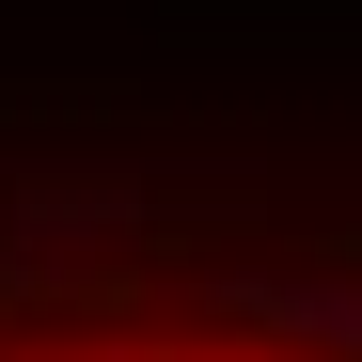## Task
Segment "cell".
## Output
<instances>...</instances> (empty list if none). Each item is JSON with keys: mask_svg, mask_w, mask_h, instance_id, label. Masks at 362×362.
I'll list each match as a JSON object with an SVG mask.
<instances>
[{"mask_svg": "<svg viewBox=\"0 0 362 362\" xmlns=\"http://www.w3.org/2000/svg\"><path fill=\"white\" fill-rule=\"evenodd\" d=\"M0 362H362V331L284 299H47L0 315Z\"/></svg>", "mask_w": 362, "mask_h": 362, "instance_id": "cell-1", "label": "cell"}]
</instances>
